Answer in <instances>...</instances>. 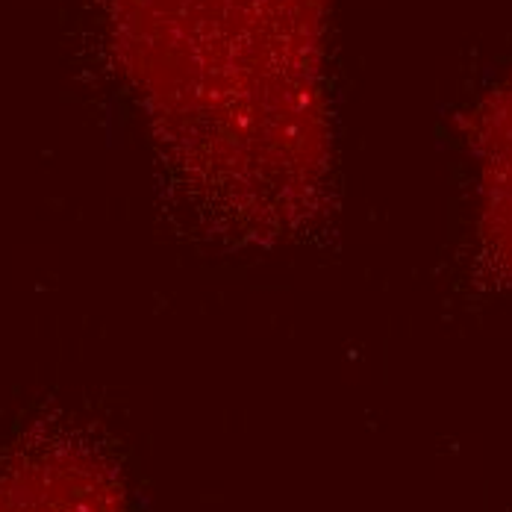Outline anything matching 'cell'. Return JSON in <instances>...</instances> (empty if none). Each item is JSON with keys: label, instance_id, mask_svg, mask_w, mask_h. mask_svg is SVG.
Here are the masks:
<instances>
[{"label": "cell", "instance_id": "1", "mask_svg": "<svg viewBox=\"0 0 512 512\" xmlns=\"http://www.w3.org/2000/svg\"><path fill=\"white\" fill-rule=\"evenodd\" d=\"M0 512H133L112 462L89 445H30L0 465Z\"/></svg>", "mask_w": 512, "mask_h": 512}, {"label": "cell", "instance_id": "2", "mask_svg": "<svg viewBox=\"0 0 512 512\" xmlns=\"http://www.w3.org/2000/svg\"><path fill=\"white\" fill-rule=\"evenodd\" d=\"M474 239L477 265L486 280L512 286V89L486 118L480 139Z\"/></svg>", "mask_w": 512, "mask_h": 512}]
</instances>
